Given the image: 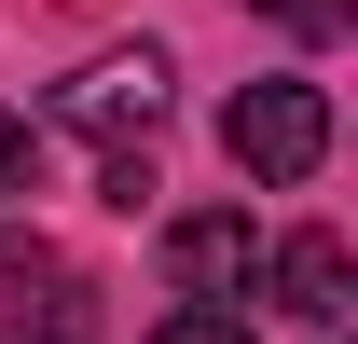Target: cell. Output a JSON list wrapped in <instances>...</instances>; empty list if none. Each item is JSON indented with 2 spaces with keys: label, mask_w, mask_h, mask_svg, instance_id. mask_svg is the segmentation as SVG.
Listing matches in <instances>:
<instances>
[{
  "label": "cell",
  "mask_w": 358,
  "mask_h": 344,
  "mask_svg": "<svg viewBox=\"0 0 358 344\" xmlns=\"http://www.w3.org/2000/svg\"><path fill=\"white\" fill-rule=\"evenodd\" d=\"M55 124L96 138V166H152V124H166V55H96V69H69L55 83Z\"/></svg>",
  "instance_id": "1"
},
{
  "label": "cell",
  "mask_w": 358,
  "mask_h": 344,
  "mask_svg": "<svg viewBox=\"0 0 358 344\" xmlns=\"http://www.w3.org/2000/svg\"><path fill=\"white\" fill-rule=\"evenodd\" d=\"M262 14L289 28V42H345V28H358V0H262Z\"/></svg>",
  "instance_id": "6"
},
{
  "label": "cell",
  "mask_w": 358,
  "mask_h": 344,
  "mask_svg": "<svg viewBox=\"0 0 358 344\" xmlns=\"http://www.w3.org/2000/svg\"><path fill=\"white\" fill-rule=\"evenodd\" d=\"M152 344H262V331H248V317H207V303H179V317H166Z\"/></svg>",
  "instance_id": "8"
},
{
  "label": "cell",
  "mask_w": 358,
  "mask_h": 344,
  "mask_svg": "<svg viewBox=\"0 0 358 344\" xmlns=\"http://www.w3.org/2000/svg\"><path fill=\"white\" fill-rule=\"evenodd\" d=\"M83 303H96L83 275H42V317H14V344H83V331H96Z\"/></svg>",
  "instance_id": "5"
},
{
  "label": "cell",
  "mask_w": 358,
  "mask_h": 344,
  "mask_svg": "<svg viewBox=\"0 0 358 344\" xmlns=\"http://www.w3.org/2000/svg\"><path fill=\"white\" fill-rule=\"evenodd\" d=\"M221 152H234L248 179H275V193H289V179L331 166V96H317V83H248V96L221 110Z\"/></svg>",
  "instance_id": "2"
},
{
  "label": "cell",
  "mask_w": 358,
  "mask_h": 344,
  "mask_svg": "<svg viewBox=\"0 0 358 344\" xmlns=\"http://www.w3.org/2000/svg\"><path fill=\"white\" fill-rule=\"evenodd\" d=\"M262 289H275V317L345 331V303H358V248H345V234H275V248H262Z\"/></svg>",
  "instance_id": "4"
},
{
  "label": "cell",
  "mask_w": 358,
  "mask_h": 344,
  "mask_svg": "<svg viewBox=\"0 0 358 344\" xmlns=\"http://www.w3.org/2000/svg\"><path fill=\"white\" fill-rule=\"evenodd\" d=\"M28 179H42V138H28V110H0V207H14Z\"/></svg>",
  "instance_id": "7"
},
{
  "label": "cell",
  "mask_w": 358,
  "mask_h": 344,
  "mask_svg": "<svg viewBox=\"0 0 358 344\" xmlns=\"http://www.w3.org/2000/svg\"><path fill=\"white\" fill-rule=\"evenodd\" d=\"M166 275H179V303L234 317V303H248V275H262V234H248V207H193V220H166Z\"/></svg>",
  "instance_id": "3"
}]
</instances>
